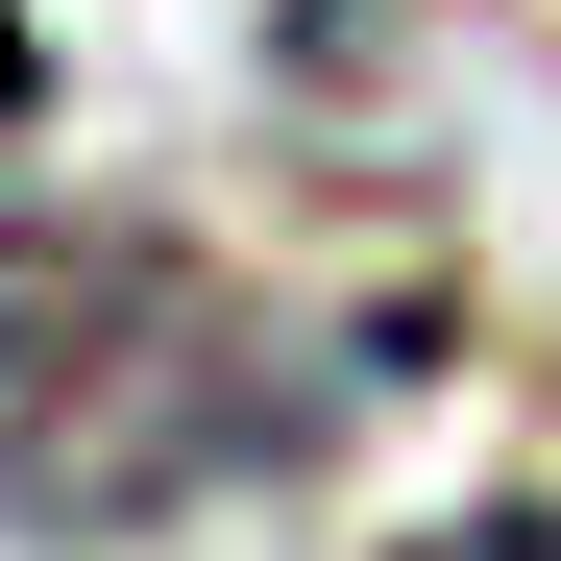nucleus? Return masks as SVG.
<instances>
[{
    "label": "nucleus",
    "mask_w": 561,
    "mask_h": 561,
    "mask_svg": "<svg viewBox=\"0 0 561 561\" xmlns=\"http://www.w3.org/2000/svg\"><path fill=\"white\" fill-rule=\"evenodd\" d=\"M244 342H268V318L196 294V268H147V244L73 268V294L0 342V489H25L49 537H147V513L244 489V463H294L318 391H268Z\"/></svg>",
    "instance_id": "1"
},
{
    "label": "nucleus",
    "mask_w": 561,
    "mask_h": 561,
    "mask_svg": "<svg viewBox=\"0 0 561 561\" xmlns=\"http://www.w3.org/2000/svg\"><path fill=\"white\" fill-rule=\"evenodd\" d=\"M415 561H561V513H463V537H415Z\"/></svg>",
    "instance_id": "2"
}]
</instances>
